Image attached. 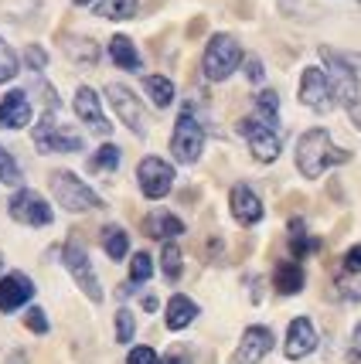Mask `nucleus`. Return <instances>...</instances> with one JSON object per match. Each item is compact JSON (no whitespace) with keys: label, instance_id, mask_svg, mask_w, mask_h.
Wrapping results in <instances>:
<instances>
[{"label":"nucleus","instance_id":"nucleus-28","mask_svg":"<svg viewBox=\"0 0 361 364\" xmlns=\"http://www.w3.org/2000/svg\"><path fill=\"white\" fill-rule=\"evenodd\" d=\"M116 167H120V146H113V143H103L95 150V157L89 160V171H116Z\"/></svg>","mask_w":361,"mask_h":364},{"label":"nucleus","instance_id":"nucleus-27","mask_svg":"<svg viewBox=\"0 0 361 364\" xmlns=\"http://www.w3.org/2000/svg\"><path fill=\"white\" fill-rule=\"evenodd\" d=\"M65 51H68L75 62H85V65H93L95 58H99V48H95L89 38H68V41H65Z\"/></svg>","mask_w":361,"mask_h":364},{"label":"nucleus","instance_id":"nucleus-8","mask_svg":"<svg viewBox=\"0 0 361 364\" xmlns=\"http://www.w3.org/2000/svg\"><path fill=\"white\" fill-rule=\"evenodd\" d=\"M65 269L72 272V279L79 283V289L89 296V300L103 303V286L95 279L93 262H89V255H85V249H82L79 242H68V245H65Z\"/></svg>","mask_w":361,"mask_h":364},{"label":"nucleus","instance_id":"nucleus-16","mask_svg":"<svg viewBox=\"0 0 361 364\" xmlns=\"http://www.w3.org/2000/svg\"><path fill=\"white\" fill-rule=\"evenodd\" d=\"M314 348H317L314 323L307 317H297L290 323V333H286V358H290V361H300V358H307Z\"/></svg>","mask_w":361,"mask_h":364},{"label":"nucleus","instance_id":"nucleus-44","mask_svg":"<svg viewBox=\"0 0 361 364\" xmlns=\"http://www.w3.org/2000/svg\"><path fill=\"white\" fill-rule=\"evenodd\" d=\"M75 4H79V7H85V4H93V0H75Z\"/></svg>","mask_w":361,"mask_h":364},{"label":"nucleus","instance_id":"nucleus-32","mask_svg":"<svg viewBox=\"0 0 361 364\" xmlns=\"http://www.w3.org/2000/svg\"><path fill=\"white\" fill-rule=\"evenodd\" d=\"M14 75H17V55H14V48L0 38V85L11 82Z\"/></svg>","mask_w":361,"mask_h":364},{"label":"nucleus","instance_id":"nucleus-20","mask_svg":"<svg viewBox=\"0 0 361 364\" xmlns=\"http://www.w3.org/2000/svg\"><path fill=\"white\" fill-rule=\"evenodd\" d=\"M110 58L120 68H126V72H140V51H137V45L130 41V38H123V34H116L110 41Z\"/></svg>","mask_w":361,"mask_h":364},{"label":"nucleus","instance_id":"nucleus-34","mask_svg":"<svg viewBox=\"0 0 361 364\" xmlns=\"http://www.w3.org/2000/svg\"><path fill=\"white\" fill-rule=\"evenodd\" d=\"M133 331H137L133 314H130V310H120V314H116V341H120V344H130V341H133Z\"/></svg>","mask_w":361,"mask_h":364},{"label":"nucleus","instance_id":"nucleus-43","mask_svg":"<svg viewBox=\"0 0 361 364\" xmlns=\"http://www.w3.org/2000/svg\"><path fill=\"white\" fill-rule=\"evenodd\" d=\"M7 364H28V361H24V354H21V350H14V354H11V361H7Z\"/></svg>","mask_w":361,"mask_h":364},{"label":"nucleus","instance_id":"nucleus-1","mask_svg":"<svg viewBox=\"0 0 361 364\" xmlns=\"http://www.w3.org/2000/svg\"><path fill=\"white\" fill-rule=\"evenodd\" d=\"M351 154L341 150V146H334L328 136V129H310V133H303L297 143V167L303 177H320L328 167L334 164H347Z\"/></svg>","mask_w":361,"mask_h":364},{"label":"nucleus","instance_id":"nucleus-45","mask_svg":"<svg viewBox=\"0 0 361 364\" xmlns=\"http://www.w3.org/2000/svg\"><path fill=\"white\" fill-rule=\"evenodd\" d=\"M0 262H4V259H0Z\"/></svg>","mask_w":361,"mask_h":364},{"label":"nucleus","instance_id":"nucleus-42","mask_svg":"<svg viewBox=\"0 0 361 364\" xmlns=\"http://www.w3.org/2000/svg\"><path fill=\"white\" fill-rule=\"evenodd\" d=\"M143 310L154 314V310H157V300H154V296H143Z\"/></svg>","mask_w":361,"mask_h":364},{"label":"nucleus","instance_id":"nucleus-41","mask_svg":"<svg viewBox=\"0 0 361 364\" xmlns=\"http://www.w3.org/2000/svg\"><path fill=\"white\" fill-rule=\"evenodd\" d=\"M351 354H355V358L361 361V323L355 327V337H351Z\"/></svg>","mask_w":361,"mask_h":364},{"label":"nucleus","instance_id":"nucleus-11","mask_svg":"<svg viewBox=\"0 0 361 364\" xmlns=\"http://www.w3.org/2000/svg\"><path fill=\"white\" fill-rule=\"evenodd\" d=\"M239 133L249 140V150L256 160L273 164V160L280 157V133H276V129L263 127V123H252V119H242V123H239Z\"/></svg>","mask_w":361,"mask_h":364},{"label":"nucleus","instance_id":"nucleus-37","mask_svg":"<svg viewBox=\"0 0 361 364\" xmlns=\"http://www.w3.org/2000/svg\"><path fill=\"white\" fill-rule=\"evenodd\" d=\"M263 75H266V72H263V62H259V58H249V62H246V79L263 82Z\"/></svg>","mask_w":361,"mask_h":364},{"label":"nucleus","instance_id":"nucleus-30","mask_svg":"<svg viewBox=\"0 0 361 364\" xmlns=\"http://www.w3.org/2000/svg\"><path fill=\"white\" fill-rule=\"evenodd\" d=\"M0 184H7V188H17L21 184V167H17V160L0 146Z\"/></svg>","mask_w":361,"mask_h":364},{"label":"nucleus","instance_id":"nucleus-6","mask_svg":"<svg viewBox=\"0 0 361 364\" xmlns=\"http://www.w3.org/2000/svg\"><path fill=\"white\" fill-rule=\"evenodd\" d=\"M202 146H204L202 123L191 116V109H184L181 116H177V123H174V136H171L174 160H181V164H194V160L202 157Z\"/></svg>","mask_w":361,"mask_h":364},{"label":"nucleus","instance_id":"nucleus-23","mask_svg":"<svg viewBox=\"0 0 361 364\" xmlns=\"http://www.w3.org/2000/svg\"><path fill=\"white\" fill-rule=\"evenodd\" d=\"M103 249H106V255H110L113 262H120L130 252V235H126L120 225H106L103 228Z\"/></svg>","mask_w":361,"mask_h":364},{"label":"nucleus","instance_id":"nucleus-21","mask_svg":"<svg viewBox=\"0 0 361 364\" xmlns=\"http://www.w3.org/2000/svg\"><path fill=\"white\" fill-rule=\"evenodd\" d=\"M198 317V306H194V300H188V296H171V303H167V327L171 331H184L191 320Z\"/></svg>","mask_w":361,"mask_h":364},{"label":"nucleus","instance_id":"nucleus-19","mask_svg":"<svg viewBox=\"0 0 361 364\" xmlns=\"http://www.w3.org/2000/svg\"><path fill=\"white\" fill-rule=\"evenodd\" d=\"M143 232L150 238H174L184 232V222L177 215H171V211H154V215L143 218Z\"/></svg>","mask_w":361,"mask_h":364},{"label":"nucleus","instance_id":"nucleus-9","mask_svg":"<svg viewBox=\"0 0 361 364\" xmlns=\"http://www.w3.org/2000/svg\"><path fill=\"white\" fill-rule=\"evenodd\" d=\"M11 218L21 225H31V228H45V225H51V208H48V201L38 194V191H17L14 198H11Z\"/></svg>","mask_w":361,"mask_h":364},{"label":"nucleus","instance_id":"nucleus-38","mask_svg":"<svg viewBox=\"0 0 361 364\" xmlns=\"http://www.w3.org/2000/svg\"><path fill=\"white\" fill-rule=\"evenodd\" d=\"M28 65H31V68H45V65H48V55L38 45H31V48H28Z\"/></svg>","mask_w":361,"mask_h":364},{"label":"nucleus","instance_id":"nucleus-39","mask_svg":"<svg viewBox=\"0 0 361 364\" xmlns=\"http://www.w3.org/2000/svg\"><path fill=\"white\" fill-rule=\"evenodd\" d=\"M345 269L347 272H361V245H355V249L345 255Z\"/></svg>","mask_w":361,"mask_h":364},{"label":"nucleus","instance_id":"nucleus-3","mask_svg":"<svg viewBox=\"0 0 361 364\" xmlns=\"http://www.w3.org/2000/svg\"><path fill=\"white\" fill-rule=\"evenodd\" d=\"M242 62V48L232 34H215L208 48H204V58H202V68H204V79L208 82H225L232 72L239 68Z\"/></svg>","mask_w":361,"mask_h":364},{"label":"nucleus","instance_id":"nucleus-22","mask_svg":"<svg viewBox=\"0 0 361 364\" xmlns=\"http://www.w3.org/2000/svg\"><path fill=\"white\" fill-rule=\"evenodd\" d=\"M276 289H280L283 296H293L303 289V269H300L297 262H280L276 266Z\"/></svg>","mask_w":361,"mask_h":364},{"label":"nucleus","instance_id":"nucleus-2","mask_svg":"<svg viewBox=\"0 0 361 364\" xmlns=\"http://www.w3.org/2000/svg\"><path fill=\"white\" fill-rule=\"evenodd\" d=\"M320 55H324L328 72H330V79H328L330 95H338V102L347 109L351 123L361 129V82H358V72H355L341 55H334L330 48H320Z\"/></svg>","mask_w":361,"mask_h":364},{"label":"nucleus","instance_id":"nucleus-17","mask_svg":"<svg viewBox=\"0 0 361 364\" xmlns=\"http://www.w3.org/2000/svg\"><path fill=\"white\" fill-rule=\"evenodd\" d=\"M229 201H232V218H236L239 225H256L263 218V201H259L256 191L246 188V184H236Z\"/></svg>","mask_w":361,"mask_h":364},{"label":"nucleus","instance_id":"nucleus-13","mask_svg":"<svg viewBox=\"0 0 361 364\" xmlns=\"http://www.w3.org/2000/svg\"><path fill=\"white\" fill-rule=\"evenodd\" d=\"M34 296V283L24 276V272H7L0 279V314H14L17 306Z\"/></svg>","mask_w":361,"mask_h":364},{"label":"nucleus","instance_id":"nucleus-7","mask_svg":"<svg viewBox=\"0 0 361 364\" xmlns=\"http://www.w3.org/2000/svg\"><path fill=\"white\" fill-rule=\"evenodd\" d=\"M137 181H140V191L150 201H160L174 188V167L160 157H143L140 167H137Z\"/></svg>","mask_w":361,"mask_h":364},{"label":"nucleus","instance_id":"nucleus-12","mask_svg":"<svg viewBox=\"0 0 361 364\" xmlns=\"http://www.w3.org/2000/svg\"><path fill=\"white\" fill-rule=\"evenodd\" d=\"M300 99H303L314 112H330L334 109V95H330L328 75H324L320 68H307V72H303V82H300Z\"/></svg>","mask_w":361,"mask_h":364},{"label":"nucleus","instance_id":"nucleus-14","mask_svg":"<svg viewBox=\"0 0 361 364\" xmlns=\"http://www.w3.org/2000/svg\"><path fill=\"white\" fill-rule=\"evenodd\" d=\"M75 112H79V119L85 127L99 133V136H110V119L103 116V106H99V95L89 89V85H82L79 92H75Z\"/></svg>","mask_w":361,"mask_h":364},{"label":"nucleus","instance_id":"nucleus-26","mask_svg":"<svg viewBox=\"0 0 361 364\" xmlns=\"http://www.w3.org/2000/svg\"><path fill=\"white\" fill-rule=\"evenodd\" d=\"M256 112H259V119H263V127H276L280 123V95L266 89V92L256 95Z\"/></svg>","mask_w":361,"mask_h":364},{"label":"nucleus","instance_id":"nucleus-29","mask_svg":"<svg viewBox=\"0 0 361 364\" xmlns=\"http://www.w3.org/2000/svg\"><path fill=\"white\" fill-rule=\"evenodd\" d=\"M160 266H164V276L167 279H181V249L174 245V242H167L164 245V252H160Z\"/></svg>","mask_w":361,"mask_h":364},{"label":"nucleus","instance_id":"nucleus-25","mask_svg":"<svg viewBox=\"0 0 361 364\" xmlns=\"http://www.w3.org/2000/svg\"><path fill=\"white\" fill-rule=\"evenodd\" d=\"M95 14L106 17V21H130L137 14V0H99Z\"/></svg>","mask_w":361,"mask_h":364},{"label":"nucleus","instance_id":"nucleus-5","mask_svg":"<svg viewBox=\"0 0 361 364\" xmlns=\"http://www.w3.org/2000/svg\"><path fill=\"white\" fill-rule=\"evenodd\" d=\"M34 146L41 154H79L82 150V136L65 129L55 123V112H45L34 127Z\"/></svg>","mask_w":361,"mask_h":364},{"label":"nucleus","instance_id":"nucleus-40","mask_svg":"<svg viewBox=\"0 0 361 364\" xmlns=\"http://www.w3.org/2000/svg\"><path fill=\"white\" fill-rule=\"evenodd\" d=\"M160 364H191V361H188V354H184V350H171Z\"/></svg>","mask_w":361,"mask_h":364},{"label":"nucleus","instance_id":"nucleus-36","mask_svg":"<svg viewBox=\"0 0 361 364\" xmlns=\"http://www.w3.org/2000/svg\"><path fill=\"white\" fill-rule=\"evenodd\" d=\"M126 364H157V350L154 348H133Z\"/></svg>","mask_w":361,"mask_h":364},{"label":"nucleus","instance_id":"nucleus-33","mask_svg":"<svg viewBox=\"0 0 361 364\" xmlns=\"http://www.w3.org/2000/svg\"><path fill=\"white\" fill-rule=\"evenodd\" d=\"M290 235H293V252H297V255H310L317 249L314 238H307V232H303V222H300V218H293V222H290Z\"/></svg>","mask_w":361,"mask_h":364},{"label":"nucleus","instance_id":"nucleus-31","mask_svg":"<svg viewBox=\"0 0 361 364\" xmlns=\"http://www.w3.org/2000/svg\"><path fill=\"white\" fill-rule=\"evenodd\" d=\"M150 276H154V259L147 252H137L130 262V283H147Z\"/></svg>","mask_w":361,"mask_h":364},{"label":"nucleus","instance_id":"nucleus-24","mask_svg":"<svg viewBox=\"0 0 361 364\" xmlns=\"http://www.w3.org/2000/svg\"><path fill=\"white\" fill-rule=\"evenodd\" d=\"M143 89H147V95L154 99L157 109H167L174 102V82L164 79V75H147V79H143Z\"/></svg>","mask_w":361,"mask_h":364},{"label":"nucleus","instance_id":"nucleus-10","mask_svg":"<svg viewBox=\"0 0 361 364\" xmlns=\"http://www.w3.org/2000/svg\"><path fill=\"white\" fill-rule=\"evenodd\" d=\"M106 99L113 102V109H116V116L123 119L126 127L133 129L137 136H147V116H143V106H140V99L130 92L126 85H106Z\"/></svg>","mask_w":361,"mask_h":364},{"label":"nucleus","instance_id":"nucleus-4","mask_svg":"<svg viewBox=\"0 0 361 364\" xmlns=\"http://www.w3.org/2000/svg\"><path fill=\"white\" fill-rule=\"evenodd\" d=\"M51 194H55V201H58L65 211H75V215H79V211L103 208V198H99L89 184H82L72 171H55V174H51Z\"/></svg>","mask_w":361,"mask_h":364},{"label":"nucleus","instance_id":"nucleus-18","mask_svg":"<svg viewBox=\"0 0 361 364\" xmlns=\"http://www.w3.org/2000/svg\"><path fill=\"white\" fill-rule=\"evenodd\" d=\"M31 123V102H28V95L21 92H11L4 95V102H0V127L4 129H21Z\"/></svg>","mask_w":361,"mask_h":364},{"label":"nucleus","instance_id":"nucleus-35","mask_svg":"<svg viewBox=\"0 0 361 364\" xmlns=\"http://www.w3.org/2000/svg\"><path fill=\"white\" fill-rule=\"evenodd\" d=\"M24 323H28V331H34V333H48V317L41 306H31V310L24 314Z\"/></svg>","mask_w":361,"mask_h":364},{"label":"nucleus","instance_id":"nucleus-15","mask_svg":"<svg viewBox=\"0 0 361 364\" xmlns=\"http://www.w3.org/2000/svg\"><path fill=\"white\" fill-rule=\"evenodd\" d=\"M269 350H273V333L266 327H249V331L242 333V344H239L232 364H256V361H263Z\"/></svg>","mask_w":361,"mask_h":364}]
</instances>
